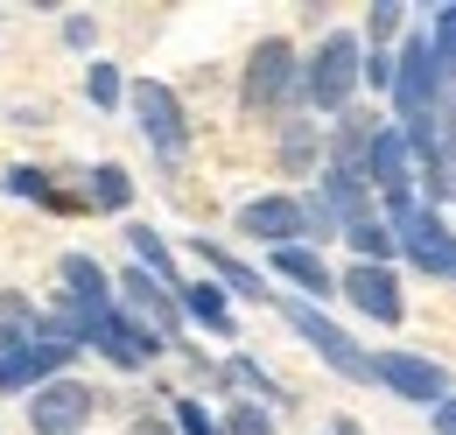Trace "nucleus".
Segmentation results:
<instances>
[{
  "label": "nucleus",
  "instance_id": "f257e3e1",
  "mask_svg": "<svg viewBox=\"0 0 456 435\" xmlns=\"http://www.w3.org/2000/svg\"><path fill=\"white\" fill-rule=\"evenodd\" d=\"M274 309H281L288 324H295V337L302 344H316V358L330 365V373H344V380H372V351H358V337L351 330H338L316 302H302V295H267Z\"/></svg>",
  "mask_w": 456,
  "mask_h": 435
},
{
  "label": "nucleus",
  "instance_id": "f03ea898",
  "mask_svg": "<svg viewBox=\"0 0 456 435\" xmlns=\"http://www.w3.org/2000/svg\"><path fill=\"white\" fill-rule=\"evenodd\" d=\"M70 324H77V344H92V351H106L113 365H126V373H141V365H155V351H162V337L155 330H141L134 316H119L113 309H63Z\"/></svg>",
  "mask_w": 456,
  "mask_h": 435
},
{
  "label": "nucleus",
  "instance_id": "7ed1b4c3",
  "mask_svg": "<svg viewBox=\"0 0 456 435\" xmlns=\"http://www.w3.org/2000/svg\"><path fill=\"white\" fill-rule=\"evenodd\" d=\"M358 36H323V50L309 56V70H302V78H295V85H302V92H309V106L316 112H344L351 106V92H358Z\"/></svg>",
  "mask_w": 456,
  "mask_h": 435
},
{
  "label": "nucleus",
  "instance_id": "20e7f679",
  "mask_svg": "<svg viewBox=\"0 0 456 435\" xmlns=\"http://www.w3.org/2000/svg\"><path fill=\"white\" fill-rule=\"evenodd\" d=\"M77 351L50 344V337H21V330H0V393H36V386L63 380Z\"/></svg>",
  "mask_w": 456,
  "mask_h": 435
},
{
  "label": "nucleus",
  "instance_id": "39448f33",
  "mask_svg": "<svg viewBox=\"0 0 456 435\" xmlns=\"http://www.w3.org/2000/svg\"><path fill=\"white\" fill-rule=\"evenodd\" d=\"M387 232H400L394 246H407V260H414L421 274H443V281H456V232H450L436 211H421V204H400Z\"/></svg>",
  "mask_w": 456,
  "mask_h": 435
},
{
  "label": "nucleus",
  "instance_id": "423d86ee",
  "mask_svg": "<svg viewBox=\"0 0 456 435\" xmlns=\"http://www.w3.org/2000/svg\"><path fill=\"white\" fill-rule=\"evenodd\" d=\"M126 99H134V119H141L148 148H155L162 162H175V155L190 148V127H183V106H175V92L162 85V78H141Z\"/></svg>",
  "mask_w": 456,
  "mask_h": 435
},
{
  "label": "nucleus",
  "instance_id": "0eeeda50",
  "mask_svg": "<svg viewBox=\"0 0 456 435\" xmlns=\"http://www.w3.org/2000/svg\"><path fill=\"white\" fill-rule=\"evenodd\" d=\"M394 99H400V119H428L436 99H443V78H436V56H428V36H407L394 56Z\"/></svg>",
  "mask_w": 456,
  "mask_h": 435
},
{
  "label": "nucleus",
  "instance_id": "6e6552de",
  "mask_svg": "<svg viewBox=\"0 0 456 435\" xmlns=\"http://www.w3.org/2000/svg\"><path fill=\"white\" fill-rule=\"evenodd\" d=\"M372 380L394 386L400 400H414V407H443L450 400V373L436 358H421V351H379L372 358Z\"/></svg>",
  "mask_w": 456,
  "mask_h": 435
},
{
  "label": "nucleus",
  "instance_id": "1a4fd4ad",
  "mask_svg": "<svg viewBox=\"0 0 456 435\" xmlns=\"http://www.w3.org/2000/svg\"><path fill=\"white\" fill-rule=\"evenodd\" d=\"M113 302H126L119 316H134L141 330H155L162 344H169L175 330H183V309H175V288H162L155 274H141V267H126V274L113 281Z\"/></svg>",
  "mask_w": 456,
  "mask_h": 435
},
{
  "label": "nucleus",
  "instance_id": "9d476101",
  "mask_svg": "<svg viewBox=\"0 0 456 435\" xmlns=\"http://www.w3.org/2000/svg\"><path fill=\"white\" fill-rule=\"evenodd\" d=\"M92 407H99V393L85 380H50L28 393V429L36 435H77L92 422Z\"/></svg>",
  "mask_w": 456,
  "mask_h": 435
},
{
  "label": "nucleus",
  "instance_id": "9b49d317",
  "mask_svg": "<svg viewBox=\"0 0 456 435\" xmlns=\"http://www.w3.org/2000/svg\"><path fill=\"white\" fill-rule=\"evenodd\" d=\"M288 92H295V50L281 36H267L246 63V106H281Z\"/></svg>",
  "mask_w": 456,
  "mask_h": 435
},
{
  "label": "nucleus",
  "instance_id": "f8f14e48",
  "mask_svg": "<svg viewBox=\"0 0 456 435\" xmlns=\"http://www.w3.org/2000/svg\"><path fill=\"white\" fill-rule=\"evenodd\" d=\"M338 288L351 295V309H358V316H372V324H400V309H407V302H400L394 267H365V260H358Z\"/></svg>",
  "mask_w": 456,
  "mask_h": 435
},
{
  "label": "nucleus",
  "instance_id": "ddd939ff",
  "mask_svg": "<svg viewBox=\"0 0 456 435\" xmlns=\"http://www.w3.org/2000/svg\"><path fill=\"white\" fill-rule=\"evenodd\" d=\"M239 232H246V239H267V246H295V239H309V225H302V204H295V197H253V204H239Z\"/></svg>",
  "mask_w": 456,
  "mask_h": 435
},
{
  "label": "nucleus",
  "instance_id": "4468645a",
  "mask_svg": "<svg viewBox=\"0 0 456 435\" xmlns=\"http://www.w3.org/2000/svg\"><path fill=\"white\" fill-rule=\"evenodd\" d=\"M63 309H113V274L99 267L92 253H63Z\"/></svg>",
  "mask_w": 456,
  "mask_h": 435
},
{
  "label": "nucleus",
  "instance_id": "2eb2a0df",
  "mask_svg": "<svg viewBox=\"0 0 456 435\" xmlns=\"http://www.w3.org/2000/svg\"><path fill=\"white\" fill-rule=\"evenodd\" d=\"M372 134H379V119H358V112H344L338 134H330V176H358L365 183V155H372Z\"/></svg>",
  "mask_w": 456,
  "mask_h": 435
},
{
  "label": "nucleus",
  "instance_id": "dca6fc26",
  "mask_svg": "<svg viewBox=\"0 0 456 435\" xmlns=\"http://www.w3.org/2000/svg\"><path fill=\"white\" fill-rule=\"evenodd\" d=\"M175 309L190 324H204L211 337H232V309H225V288L218 281H175Z\"/></svg>",
  "mask_w": 456,
  "mask_h": 435
},
{
  "label": "nucleus",
  "instance_id": "f3484780",
  "mask_svg": "<svg viewBox=\"0 0 456 435\" xmlns=\"http://www.w3.org/2000/svg\"><path fill=\"white\" fill-rule=\"evenodd\" d=\"M274 274H288L295 288H309L316 302H323V295L338 288V281H330V267H323V260H316L309 246H274Z\"/></svg>",
  "mask_w": 456,
  "mask_h": 435
},
{
  "label": "nucleus",
  "instance_id": "a211bd4d",
  "mask_svg": "<svg viewBox=\"0 0 456 435\" xmlns=\"http://www.w3.org/2000/svg\"><path fill=\"white\" fill-rule=\"evenodd\" d=\"M344 239L358 246V260H365V267H387V260H394V232H387V225H379L372 211L351 218V225H344Z\"/></svg>",
  "mask_w": 456,
  "mask_h": 435
},
{
  "label": "nucleus",
  "instance_id": "6ab92c4d",
  "mask_svg": "<svg viewBox=\"0 0 456 435\" xmlns=\"http://www.w3.org/2000/svg\"><path fill=\"white\" fill-rule=\"evenodd\" d=\"M85 204H99V211H126V204H134V176H126L119 162H99V168H92Z\"/></svg>",
  "mask_w": 456,
  "mask_h": 435
},
{
  "label": "nucleus",
  "instance_id": "aec40b11",
  "mask_svg": "<svg viewBox=\"0 0 456 435\" xmlns=\"http://www.w3.org/2000/svg\"><path fill=\"white\" fill-rule=\"evenodd\" d=\"M126 239H134V260H141V274H155L162 288H175V260H169V246H162V232L126 225Z\"/></svg>",
  "mask_w": 456,
  "mask_h": 435
},
{
  "label": "nucleus",
  "instance_id": "412c9836",
  "mask_svg": "<svg viewBox=\"0 0 456 435\" xmlns=\"http://www.w3.org/2000/svg\"><path fill=\"white\" fill-rule=\"evenodd\" d=\"M197 253H204L211 267L225 274V288H239V295H260V302H267V281H260V274L246 267V260H232V253L218 246V239H197Z\"/></svg>",
  "mask_w": 456,
  "mask_h": 435
},
{
  "label": "nucleus",
  "instance_id": "4be33fe9",
  "mask_svg": "<svg viewBox=\"0 0 456 435\" xmlns=\"http://www.w3.org/2000/svg\"><path fill=\"white\" fill-rule=\"evenodd\" d=\"M7 197H36V204H50V211H63V204H70L63 190H50V176H43V168H28V162L7 168Z\"/></svg>",
  "mask_w": 456,
  "mask_h": 435
},
{
  "label": "nucleus",
  "instance_id": "5701e85b",
  "mask_svg": "<svg viewBox=\"0 0 456 435\" xmlns=\"http://www.w3.org/2000/svg\"><path fill=\"white\" fill-rule=\"evenodd\" d=\"M85 99L106 106V112L119 106V70H113V63H92V70H85Z\"/></svg>",
  "mask_w": 456,
  "mask_h": 435
},
{
  "label": "nucleus",
  "instance_id": "b1692460",
  "mask_svg": "<svg viewBox=\"0 0 456 435\" xmlns=\"http://www.w3.org/2000/svg\"><path fill=\"white\" fill-rule=\"evenodd\" d=\"M225 429L232 435H274V414H267L260 400H239V407L225 414Z\"/></svg>",
  "mask_w": 456,
  "mask_h": 435
},
{
  "label": "nucleus",
  "instance_id": "393cba45",
  "mask_svg": "<svg viewBox=\"0 0 456 435\" xmlns=\"http://www.w3.org/2000/svg\"><path fill=\"white\" fill-rule=\"evenodd\" d=\"M281 162L302 176V168L316 162V127H288V141H281Z\"/></svg>",
  "mask_w": 456,
  "mask_h": 435
},
{
  "label": "nucleus",
  "instance_id": "a878e982",
  "mask_svg": "<svg viewBox=\"0 0 456 435\" xmlns=\"http://www.w3.org/2000/svg\"><path fill=\"white\" fill-rule=\"evenodd\" d=\"M169 407H175V429L183 435H218V422L204 414V400H169Z\"/></svg>",
  "mask_w": 456,
  "mask_h": 435
},
{
  "label": "nucleus",
  "instance_id": "bb28decb",
  "mask_svg": "<svg viewBox=\"0 0 456 435\" xmlns=\"http://www.w3.org/2000/svg\"><path fill=\"white\" fill-rule=\"evenodd\" d=\"M358 85H372V92H394V56H358Z\"/></svg>",
  "mask_w": 456,
  "mask_h": 435
},
{
  "label": "nucleus",
  "instance_id": "cd10ccee",
  "mask_svg": "<svg viewBox=\"0 0 456 435\" xmlns=\"http://www.w3.org/2000/svg\"><path fill=\"white\" fill-rule=\"evenodd\" d=\"M225 373H232V380H239V386H260V393H267V400H281V386L267 380V373H260V365H253V358H232Z\"/></svg>",
  "mask_w": 456,
  "mask_h": 435
},
{
  "label": "nucleus",
  "instance_id": "c85d7f7f",
  "mask_svg": "<svg viewBox=\"0 0 456 435\" xmlns=\"http://www.w3.org/2000/svg\"><path fill=\"white\" fill-rule=\"evenodd\" d=\"M400 14H407V7H394V0H379V7H372V43H387V36H394Z\"/></svg>",
  "mask_w": 456,
  "mask_h": 435
},
{
  "label": "nucleus",
  "instance_id": "c756f323",
  "mask_svg": "<svg viewBox=\"0 0 456 435\" xmlns=\"http://www.w3.org/2000/svg\"><path fill=\"white\" fill-rule=\"evenodd\" d=\"M436 435H456V393L443 400V407H436Z\"/></svg>",
  "mask_w": 456,
  "mask_h": 435
},
{
  "label": "nucleus",
  "instance_id": "7c9ffc66",
  "mask_svg": "<svg viewBox=\"0 0 456 435\" xmlns=\"http://www.w3.org/2000/svg\"><path fill=\"white\" fill-rule=\"evenodd\" d=\"M134 435H162V429H148V422H134Z\"/></svg>",
  "mask_w": 456,
  "mask_h": 435
}]
</instances>
